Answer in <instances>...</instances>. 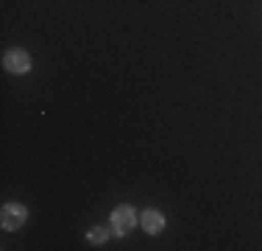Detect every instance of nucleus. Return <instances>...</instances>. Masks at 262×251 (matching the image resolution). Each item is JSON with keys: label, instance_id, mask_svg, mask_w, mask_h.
Segmentation results:
<instances>
[{"label": "nucleus", "instance_id": "39448f33", "mask_svg": "<svg viewBox=\"0 0 262 251\" xmlns=\"http://www.w3.org/2000/svg\"><path fill=\"white\" fill-rule=\"evenodd\" d=\"M106 237H109V235H106V229H103V226H92V229L86 232V240H90L92 246H103V243H106Z\"/></svg>", "mask_w": 262, "mask_h": 251}, {"label": "nucleus", "instance_id": "7ed1b4c3", "mask_svg": "<svg viewBox=\"0 0 262 251\" xmlns=\"http://www.w3.org/2000/svg\"><path fill=\"white\" fill-rule=\"evenodd\" d=\"M3 67L9 73L23 75V73L31 70V56L23 48H11V50H6V53H3Z\"/></svg>", "mask_w": 262, "mask_h": 251}, {"label": "nucleus", "instance_id": "f03ea898", "mask_svg": "<svg viewBox=\"0 0 262 251\" xmlns=\"http://www.w3.org/2000/svg\"><path fill=\"white\" fill-rule=\"evenodd\" d=\"M26 218H28V210L23 204H3V210H0V223H3L6 232L20 229L26 223Z\"/></svg>", "mask_w": 262, "mask_h": 251}, {"label": "nucleus", "instance_id": "f257e3e1", "mask_svg": "<svg viewBox=\"0 0 262 251\" xmlns=\"http://www.w3.org/2000/svg\"><path fill=\"white\" fill-rule=\"evenodd\" d=\"M112 235H117V237H126L131 229H134V223H137V215H134V210H131L128 204H120V206H115V212H112Z\"/></svg>", "mask_w": 262, "mask_h": 251}, {"label": "nucleus", "instance_id": "20e7f679", "mask_svg": "<svg viewBox=\"0 0 262 251\" xmlns=\"http://www.w3.org/2000/svg\"><path fill=\"white\" fill-rule=\"evenodd\" d=\"M140 223H142V229H145L148 235H159V232L165 229V215H162L159 210H145L140 215Z\"/></svg>", "mask_w": 262, "mask_h": 251}]
</instances>
